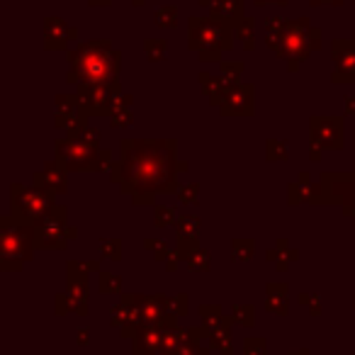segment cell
Returning <instances> with one entry per match:
<instances>
[{
    "label": "cell",
    "instance_id": "6da1fadb",
    "mask_svg": "<svg viewBox=\"0 0 355 355\" xmlns=\"http://www.w3.org/2000/svg\"><path fill=\"white\" fill-rule=\"evenodd\" d=\"M188 168L178 161L175 139H124L110 175L134 205H148L156 195L178 193V173Z\"/></svg>",
    "mask_w": 355,
    "mask_h": 355
},
{
    "label": "cell",
    "instance_id": "7a4b0ae2",
    "mask_svg": "<svg viewBox=\"0 0 355 355\" xmlns=\"http://www.w3.org/2000/svg\"><path fill=\"white\" fill-rule=\"evenodd\" d=\"M69 71L66 80L71 85H122V51L110 40L80 42L78 46L66 51Z\"/></svg>",
    "mask_w": 355,
    "mask_h": 355
},
{
    "label": "cell",
    "instance_id": "3957f363",
    "mask_svg": "<svg viewBox=\"0 0 355 355\" xmlns=\"http://www.w3.org/2000/svg\"><path fill=\"white\" fill-rule=\"evenodd\" d=\"M100 132L88 124V117L80 119L76 127L66 132V139L56 141V161L66 168V171H90L95 173L103 148H100Z\"/></svg>",
    "mask_w": 355,
    "mask_h": 355
},
{
    "label": "cell",
    "instance_id": "277c9868",
    "mask_svg": "<svg viewBox=\"0 0 355 355\" xmlns=\"http://www.w3.org/2000/svg\"><path fill=\"white\" fill-rule=\"evenodd\" d=\"M266 44L272 54L287 61V69L297 71L311 51L321 49V30L311 25L309 17H297L287 22L280 37H266Z\"/></svg>",
    "mask_w": 355,
    "mask_h": 355
},
{
    "label": "cell",
    "instance_id": "5b68a950",
    "mask_svg": "<svg viewBox=\"0 0 355 355\" xmlns=\"http://www.w3.org/2000/svg\"><path fill=\"white\" fill-rule=\"evenodd\" d=\"M35 227L17 222L12 214L0 219V270L20 272L35 258Z\"/></svg>",
    "mask_w": 355,
    "mask_h": 355
},
{
    "label": "cell",
    "instance_id": "8992f818",
    "mask_svg": "<svg viewBox=\"0 0 355 355\" xmlns=\"http://www.w3.org/2000/svg\"><path fill=\"white\" fill-rule=\"evenodd\" d=\"M234 27L214 17H190L188 20V46L200 61H222V54L234 49Z\"/></svg>",
    "mask_w": 355,
    "mask_h": 355
},
{
    "label": "cell",
    "instance_id": "52a82bcc",
    "mask_svg": "<svg viewBox=\"0 0 355 355\" xmlns=\"http://www.w3.org/2000/svg\"><path fill=\"white\" fill-rule=\"evenodd\" d=\"M56 195L46 193V190L37 188V185H10V214L22 224H32L46 217L51 212V207L56 205Z\"/></svg>",
    "mask_w": 355,
    "mask_h": 355
},
{
    "label": "cell",
    "instance_id": "ba28073f",
    "mask_svg": "<svg viewBox=\"0 0 355 355\" xmlns=\"http://www.w3.org/2000/svg\"><path fill=\"white\" fill-rule=\"evenodd\" d=\"M76 239V229L69 224V209L56 202L42 222L35 224V246L44 251H64Z\"/></svg>",
    "mask_w": 355,
    "mask_h": 355
},
{
    "label": "cell",
    "instance_id": "9c48e42d",
    "mask_svg": "<svg viewBox=\"0 0 355 355\" xmlns=\"http://www.w3.org/2000/svg\"><path fill=\"white\" fill-rule=\"evenodd\" d=\"M69 272V282H66V292L56 297V314L66 316V314H78L85 316L88 314V275L83 263L69 261L66 266Z\"/></svg>",
    "mask_w": 355,
    "mask_h": 355
},
{
    "label": "cell",
    "instance_id": "30bf717a",
    "mask_svg": "<svg viewBox=\"0 0 355 355\" xmlns=\"http://www.w3.org/2000/svg\"><path fill=\"white\" fill-rule=\"evenodd\" d=\"M76 95L83 117H110L122 98V85H78Z\"/></svg>",
    "mask_w": 355,
    "mask_h": 355
},
{
    "label": "cell",
    "instance_id": "8fae6325",
    "mask_svg": "<svg viewBox=\"0 0 355 355\" xmlns=\"http://www.w3.org/2000/svg\"><path fill=\"white\" fill-rule=\"evenodd\" d=\"M343 148V119L340 117H311L309 119V158L321 161L324 151Z\"/></svg>",
    "mask_w": 355,
    "mask_h": 355
},
{
    "label": "cell",
    "instance_id": "7c38bea8",
    "mask_svg": "<svg viewBox=\"0 0 355 355\" xmlns=\"http://www.w3.org/2000/svg\"><path fill=\"white\" fill-rule=\"evenodd\" d=\"M334 54V83H355V40H334L331 42Z\"/></svg>",
    "mask_w": 355,
    "mask_h": 355
},
{
    "label": "cell",
    "instance_id": "4fadbf2b",
    "mask_svg": "<svg viewBox=\"0 0 355 355\" xmlns=\"http://www.w3.org/2000/svg\"><path fill=\"white\" fill-rule=\"evenodd\" d=\"M219 112L224 117H253L256 114V85L239 83L236 88H232Z\"/></svg>",
    "mask_w": 355,
    "mask_h": 355
},
{
    "label": "cell",
    "instance_id": "5bb4252c",
    "mask_svg": "<svg viewBox=\"0 0 355 355\" xmlns=\"http://www.w3.org/2000/svg\"><path fill=\"white\" fill-rule=\"evenodd\" d=\"M166 334L168 326L151 324L141 326L132 338V355H156L166 350Z\"/></svg>",
    "mask_w": 355,
    "mask_h": 355
},
{
    "label": "cell",
    "instance_id": "9a60e30c",
    "mask_svg": "<svg viewBox=\"0 0 355 355\" xmlns=\"http://www.w3.org/2000/svg\"><path fill=\"white\" fill-rule=\"evenodd\" d=\"M175 232H178V248H175V256L180 261H185V256L200 248V217L195 214H180L175 224Z\"/></svg>",
    "mask_w": 355,
    "mask_h": 355
},
{
    "label": "cell",
    "instance_id": "2e32d148",
    "mask_svg": "<svg viewBox=\"0 0 355 355\" xmlns=\"http://www.w3.org/2000/svg\"><path fill=\"white\" fill-rule=\"evenodd\" d=\"M78 37V32L61 17L44 20V49L46 51H69V44Z\"/></svg>",
    "mask_w": 355,
    "mask_h": 355
},
{
    "label": "cell",
    "instance_id": "e0dca14e",
    "mask_svg": "<svg viewBox=\"0 0 355 355\" xmlns=\"http://www.w3.org/2000/svg\"><path fill=\"white\" fill-rule=\"evenodd\" d=\"M110 324H112L114 329H119V336H124V338H134V334L141 329V326H139L137 309H134L129 295H122V300L110 309Z\"/></svg>",
    "mask_w": 355,
    "mask_h": 355
},
{
    "label": "cell",
    "instance_id": "ac0fdd59",
    "mask_svg": "<svg viewBox=\"0 0 355 355\" xmlns=\"http://www.w3.org/2000/svg\"><path fill=\"white\" fill-rule=\"evenodd\" d=\"M66 175H69V171L59 161H49L44 163L42 171L35 173V185L51 195H64L69 190V178Z\"/></svg>",
    "mask_w": 355,
    "mask_h": 355
},
{
    "label": "cell",
    "instance_id": "d6986e66",
    "mask_svg": "<svg viewBox=\"0 0 355 355\" xmlns=\"http://www.w3.org/2000/svg\"><path fill=\"white\" fill-rule=\"evenodd\" d=\"M80 119H83V114H80L78 95H56V119H54L56 127L69 132Z\"/></svg>",
    "mask_w": 355,
    "mask_h": 355
},
{
    "label": "cell",
    "instance_id": "ffe728a7",
    "mask_svg": "<svg viewBox=\"0 0 355 355\" xmlns=\"http://www.w3.org/2000/svg\"><path fill=\"white\" fill-rule=\"evenodd\" d=\"M200 78V85H202V90L207 93L209 103L214 105V107H222L224 100H227V95L232 93V88H236V85H232L227 78H224L222 73H207V71H202V73L198 76Z\"/></svg>",
    "mask_w": 355,
    "mask_h": 355
},
{
    "label": "cell",
    "instance_id": "44dd1931",
    "mask_svg": "<svg viewBox=\"0 0 355 355\" xmlns=\"http://www.w3.org/2000/svg\"><path fill=\"white\" fill-rule=\"evenodd\" d=\"M266 309L275 316H287V311H290V287H287V282H268Z\"/></svg>",
    "mask_w": 355,
    "mask_h": 355
},
{
    "label": "cell",
    "instance_id": "7402d4cb",
    "mask_svg": "<svg viewBox=\"0 0 355 355\" xmlns=\"http://www.w3.org/2000/svg\"><path fill=\"white\" fill-rule=\"evenodd\" d=\"M209 17L234 27L243 17V0H214L209 6Z\"/></svg>",
    "mask_w": 355,
    "mask_h": 355
},
{
    "label": "cell",
    "instance_id": "603a6c76",
    "mask_svg": "<svg viewBox=\"0 0 355 355\" xmlns=\"http://www.w3.org/2000/svg\"><path fill=\"white\" fill-rule=\"evenodd\" d=\"M297 258H300V251H297V248H290L287 239H277L275 246H272L270 251L266 253V261H268V263H272L277 272L290 270V266L297 261Z\"/></svg>",
    "mask_w": 355,
    "mask_h": 355
},
{
    "label": "cell",
    "instance_id": "cb8c5ba5",
    "mask_svg": "<svg viewBox=\"0 0 355 355\" xmlns=\"http://www.w3.org/2000/svg\"><path fill=\"white\" fill-rule=\"evenodd\" d=\"M314 190L316 185H311V175L306 171H302L300 175H297L295 183H290V188H287V202L290 205H300V202H311V198H314Z\"/></svg>",
    "mask_w": 355,
    "mask_h": 355
},
{
    "label": "cell",
    "instance_id": "d4e9b609",
    "mask_svg": "<svg viewBox=\"0 0 355 355\" xmlns=\"http://www.w3.org/2000/svg\"><path fill=\"white\" fill-rule=\"evenodd\" d=\"M232 321H227L224 326H219V329L209 331V348H212V353H219V355H232Z\"/></svg>",
    "mask_w": 355,
    "mask_h": 355
},
{
    "label": "cell",
    "instance_id": "484cf974",
    "mask_svg": "<svg viewBox=\"0 0 355 355\" xmlns=\"http://www.w3.org/2000/svg\"><path fill=\"white\" fill-rule=\"evenodd\" d=\"M110 124H112L114 129H127V127H132V119H134V114H132V95H127V93H122V98H119V103H117V107H114V112L110 114Z\"/></svg>",
    "mask_w": 355,
    "mask_h": 355
},
{
    "label": "cell",
    "instance_id": "4316f807",
    "mask_svg": "<svg viewBox=\"0 0 355 355\" xmlns=\"http://www.w3.org/2000/svg\"><path fill=\"white\" fill-rule=\"evenodd\" d=\"M200 319H202V326L207 331H214L219 326H224L229 321V316L224 314V309L219 304H200Z\"/></svg>",
    "mask_w": 355,
    "mask_h": 355
},
{
    "label": "cell",
    "instance_id": "83f0119b",
    "mask_svg": "<svg viewBox=\"0 0 355 355\" xmlns=\"http://www.w3.org/2000/svg\"><path fill=\"white\" fill-rule=\"evenodd\" d=\"M234 35H236L239 42H243V49L251 51L253 46H256V20L243 15L241 20L234 25Z\"/></svg>",
    "mask_w": 355,
    "mask_h": 355
},
{
    "label": "cell",
    "instance_id": "f1b7e54d",
    "mask_svg": "<svg viewBox=\"0 0 355 355\" xmlns=\"http://www.w3.org/2000/svg\"><path fill=\"white\" fill-rule=\"evenodd\" d=\"M229 321L251 329V326H256V306L253 304H234L232 314H229Z\"/></svg>",
    "mask_w": 355,
    "mask_h": 355
},
{
    "label": "cell",
    "instance_id": "f546056e",
    "mask_svg": "<svg viewBox=\"0 0 355 355\" xmlns=\"http://www.w3.org/2000/svg\"><path fill=\"white\" fill-rule=\"evenodd\" d=\"M178 219H180V214H175V207H171V205H153V224L156 227H175Z\"/></svg>",
    "mask_w": 355,
    "mask_h": 355
},
{
    "label": "cell",
    "instance_id": "4dcf8cb0",
    "mask_svg": "<svg viewBox=\"0 0 355 355\" xmlns=\"http://www.w3.org/2000/svg\"><path fill=\"white\" fill-rule=\"evenodd\" d=\"M183 263L188 270H195V272H207L209 268H212V258H209V253L205 251V248H195L190 256H185Z\"/></svg>",
    "mask_w": 355,
    "mask_h": 355
},
{
    "label": "cell",
    "instance_id": "1f68e13d",
    "mask_svg": "<svg viewBox=\"0 0 355 355\" xmlns=\"http://www.w3.org/2000/svg\"><path fill=\"white\" fill-rule=\"evenodd\" d=\"M256 253V241L253 239H234L232 241V261L246 263Z\"/></svg>",
    "mask_w": 355,
    "mask_h": 355
},
{
    "label": "cell",
    "instance_id": "d6a6232c",
    "mask_svg": "<svg viewBox=\"0 0 355 355\" xmlns=\"http://www.w3.org/2000/svg\"><path fill=\"white\" fill-rule=\"evenodd\" d=\"M153 25L161 30H173L178 25V8L175 6H163L153 12Z\"/></svg>",
    "mask_w": 355,
    "mask_h": 355
},
{
    "label": "cell",
    "instance_id": "836d02e7",
    "mask_svg": "<svg viewBox=\"0 0 355 355\" xmlns=\"http://www.w3.org/2000/svg\"><path fill=\"white\" fill-rule=\"evenodd\" d=\"M290 156V146L282 139H268L266 141V158L268 161H287Z\"/></svg>",
    "mask_w": 355,
    "mask_h": 355
},
{
    "label": "cell",
    "instance_id": "e575fe53",
    "mask_svg": "<svg viewBox=\"0 0 355 355\" xmlns=\"http://www.w3.org/2000/svg\"><path fill=\"white\" fill-rule=\"evenodd\" d=\"M98 287L103 295H122V277L114 272H100Z\"/></svg>",
    "mask_w": 355,
    "mask_h": 355
},
{
    "label": "cell",
    "instance_id": "d590c367",
    "mask_svg": "<svg viewBox=\"0 0 355 355\" xmlns=\"http://www.w3.org/2000/svg\"><path fill=\"white\" fill-rule=\"evenodd\" d=\"M166 51H168L166 40H146L144 42V54H146V59L153 61V64L166 59Z\"/></svg>",
    "mask_w": 355,
    "mask_h": 355
},
{
    "label": "cell",
    "instance_id": "8d00e7d4",
    "mask_svg": "<svg viewBox=\"0 0 355 355\" xmlns=\"http://www.w3.org/2000/svg\"><path fill=\"white\" fill-rule=\"evenodd\" d=\"M100 253L110 261H122V239L112 236V239H103L100 241Z\"/></svg>",
    "mask_w": 355,
    "mask_h": 355
},
{
    "label": "cell",
    "instance_id": "74e56055",
    "mask_svg": "<svg viewBox=\"0 0 355 355\" xmlns=\"http://www.w3.org/2000/svg\"><path fill=\"white\" fill-rule=\"evenodd\" d=\"M219 73H222L232 85H239V83H241L243 64H241V61H234V64H232V61H222V64H219Z\"/></svg>",
    "mask_w": 355,
    "mask_h": 355
},
{
    "label": "cell",
    "instance_id": "f35d334b",
    "mask_svg": "<svg viewBox=\"0 0 355 355\" xmlns=\"http://www.w3.org/2000/svg\"><path fill=\"white\" fill-rule=\"evenodd\" d=\"M144 248H146V251H151L153 253V258H156L158 263H166L168 258H171V248H168V243L166 241H161V239H158V241H153V239H146V241H144Z\"/></svg>",
    "mask_w": 355,
    "mask_h": 355
},
{
    "label": "cell",
    "instance_id": "ab89813d",
    "mask_svg": "<svg viewBox=\"0 0 355 355\" xmlns=\"http://www.w3.org/2000/svg\"><path fill=\"white\" fill-rule=\"evenodd\" d=\"M243 355H268V340L261 336H248L243 340Z\"/></svg>",
    "mask_w": 355,
    "mask_h": 355
},
{
    "label": "cell",
    "instance_id": "60d3db41",
    "mask_svg": "<svg viewBox=\"0 0 355 355\" xmlns=\"http://www.w3.org/2000/svg\"><path fill=\"white\" fill-rule=\"evenodd\" d=\"M198 195H200L198 183H188V185H180V188H178V200H180L183 205L198 202Z\"/></svg>",
    "mask_w": 355,
    "mask_h": 355
},
{
    "label": "cell",
    "instance_id": "b9f144b4",
    "mask_svg": "<svg viewBox=\"0 0 355 355\" xmlns=\"http://www.w3.org/2000/svg\"><path fill=\"white\" fill-rule=\"evenodd\" d=\"M287 22H290V20H285L282 15L268 17V20H266V37H280L282 30L287 27Z\"/></svg>",
    "mask_w": 355,
    "mask_h": 355
},
{
    "label": "cell",
    "instance_id": "7bdbcfd3",
    "mask_svg": "<svg viewBox=\"0 0 355 355\" xmlns=\"http://www.w3.org/2000/svg\"><path fill=\"white\" fill-rule=\"evenodd\" d=\"M309 314L311 316H319L321 314V300H319V295H311V300H309Z\"/></svg>",
    "mask_w": 355,
    "mask_h": 355
},
{
    "label": "cell",
    "instance_id": "ee69618b",
    "mask_svg": "<svg viewBox=\"0 0 355 355\" xmlns=\"http://www.w3.org/2000/svg\"><path fill=\"white\" fill-rule=\"evenodd\" d=\"M76 343H78V345H88L90 343V331L88 329H78V331H76Z\"/></svg>",
    "mask_w": 355,
    "mask_h": 355
},
{
    "label": "cell",
    "instance_id": "f6af8a7d",
    "mask_svg": "<svg viewBox=\"0 0 355 355\" xmlns=\"http://www.w3.org/2000/svg\"><path fill=\"white\" fill-rule=\"evenodd\" d=\"M178 268H180V258H178V256H175V251H173V253H171V258L166 261V270H168V272H175Z\"/></svg>",
    "mask_w": 355,
    "mask_h": 355
},
{
    "label": "cell",
    "instance_id": "bcb514c9",
    "mask_svg": "<svg viewBox=\"0 0 355 355\" xmlns=\"http://www.w3.org/2000/svg\"><path fill=\"white\" fill-rule=\"evenodd\" d=\"M345 114L355 117V95H348V98H345Z\"/></svg>",
    "mask_w": 355,
    "mask_h": 355
},
{
    "label": "cell",
    "instance_id": "7dc6e473",
    "mask_svg": "<svg viewBox=\"0 0 355 355\" xmlns=\"http://www.w3.org/2000/svg\"><path fill=\"white\" fill-rule=\"evenodd\" d=\"M256 6H287V0H253Z\"/></svg>",
    "mask_w": 355,
    "mask_h": 355
},
{
    "label": "cell",
    "instance_id": "c3c4849f",
    "mask_svg": "<svg viewBox=\"0 0 355 355\" xmlns=\"http://www.w3.org/2000/svg\"><path fill=\"white\" fill-rule=\"evenodd\" d=\"M311 6H343V0H309Z\"/></svg>",
    "mask_w": 355,
    "mask_h": 355
},
{
    "label": "cell",
    "instance_id": "681fc988",
    "mask_svg": "<svg viewBox=\"0 0 355 355\" xmlns=\"http://www.w3.org/2000/svg\"><path fill=\"white\" fill-rule=\"evenodd\" d=\"M83 266H85V270H88L90 275H93V272H100V261H88V263L83 261Z\"/></svg>",
    "mask_w": 355,
    "mask_h": 355
},
{
    "label": "cell",
    "instance_id": "f907efd6",
    "mask_svg": "<svg viewBox=\"0 0 355 355\" xmlns=\"http://www.w3.org/2000/svg\"><path fill=\"white\" fill-rule=\"evenodd\" d=\"M88 3L93 8H107V6H112V0H88Z\"/></svg>",
    "mask_w": 355,
    "mask_h": 355
},
{
    "label": "cell",
    "instance_id": "816d5d0a",
    "mask_svg": "<svg viewBox=\"0 0 355 355\" xmlns=\"http://www.w3.org/2000/svg\"><path fill=\"white\" fill-rule=\"evenodd\" d=\"M290 355H309V350L302 348V350H295V353H290Z\"/></svg>",
    "mask_w": 355,
    "mask_h": 355
},
{
    "label": "cell",
    "instance_id": "f5cc1de1",
    "mask_svg": "<svg viewBox=\"0 0 355 355\" xmlns=\"http://www.w3.org/2000/svg\"><path fill=\"white\" fill-rule=\"evenodd\" d=\"M212 3H214V0H200V6H205V8H209Z\"/></svg>",
    "mask_w": 355,
    "mask_h": 355
},
{
    "label": "cell",
    "instance_id": "db71d44e",
    "mask_svg": "<svg viewBox=\"0 0 355 355\" xmlns=\"http://www.w3.org/2000/svg\"><path fill=\"white\" fill-rule=\"evenodd\" d=\"M132 6H134V8H139V6H144V0H132Z\"/></svg>",
    "mask_w": 355,
    "mask_h": 355
},
{
    "label": "cell",
    "instance_id": "11a10c76",
    "mask_svg": "<svg viewBox=\"0 0 355 355\" xmlns=\"http://www.w3.org/2000/svg\"><path fill=\"white\" fill-rule=\"evenodd\" d=\"M156 355H171V353H168V350H163V353H156Z\"/></svg>",
    "mask_w": 355,
    "mask_h": 355
},
{
    "label": "cell",
    "instance_id": "9f6ffc18",
    "mask_svg": "<svg viewBox=\"0 0 355 355\" xmlns=\"http://www.w3.org/2000/svg\"><path fill=\"white\" fill-rule=\"evenodd\" d=\"M353 304H355V300H353Z\"/></svg>",
    "mask_w": 355,
    "mask_h": 355
},
{
    "label": "cell",
    "instance_id": "6f0895ef",
    "mask_svg": "<svg viewBox=\"0 0 355 355\" xmlns=\"http://www.w3.org/2000/svg\"><path fill=\"white\" fill-rule=\"evenodd\" d=\"M353 146H355V141H353Z\"/></svg>",
    "mask_w": 355,
    "mask_h": 355
},
{
    "label": "cell",
    "instance_id": "680465c9",
    "mask_svg": "<svg viewBox=\"0 0 355 355\" xmlns=\"http://www.w3.org/2000/svg\"><path fill=\"white\" fill-rule=\"evenodd\" d=\"M353 355H355V353H353Z\"/></svg>",
    "mask_w": 355,
    "mask_h": 355
}]
</instances>
